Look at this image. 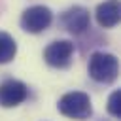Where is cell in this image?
I'll list each match as a JSON object with an SVG mask.
<instances>
[{"label":"cell","mask_w":121,"mask_h":121,"mask_svg":"<svg viewBox=\"0 0 121 121\" xmlns=\"http://www.w3.org/2000/svg\"><path fill=\"white\" fill-rule=\"evenodd\" d=\"M57 110L68 117V119H76V121H85L93 115V104L87 93L83 91H70L66 95H62L57 102Z\"/></svg>","instance_id":"cell-1"},{"label":"cell","mask_w":121,"mask_h":121,"mask_svg":"<svg viewBox=\"0 0 121 121\" xmlns=\"http://www.w3.org/2000/svg\"><path fill=\"white\" fill-rule=\"evenodd\" d=\"M95 17H96V23L102 28H113L121 19V4H119V0H106V2L98 4L96 11H95Z\"/></svg>","instance_id":"cell-7"},{"label":"cell","mask_w":121,"mask_h":121,"mask_svg":"<svg viewBox=\"0 0 121 121\" xmlns=\"http://www.w3.org/2000/svg\"><path fill=\"white\" fill-rule=\"evenodd\" d=\"M21 28L28 34H40L53 23V11L47 6H30L21 15Z\"/></svg>","instance_id":"cell-3"},{"label":"cell","mask_w":121,"mask_h":121,"mask_svg":"<svg viewBox=\"0 0 121 121\" xmlns=\"http://www.w3.org/2000/svg\"><path fill=\"white\" fill-rule=\"evenodd\" d=\"M28 96V87L19 79H4L0 83V106L15 108L23 104Z\"/></svg>","instance_id":"cell-6"},{"label":"cell","mask_w":121,"mask_h":121,"mask_svg":"<svg viewBox=\"0 0 121 121\" xmlns=\"http://www.w3.org/2000/svg\"><path fill=\"white\" fill-rule=\"evenodd\" d=\"M89 76L98 81V83H113L119 76V60L115 55L112 53H104V51H95L89 59V66H87Z\"/></svg>","instance_id":"cell-2"},{"label":"cell","mask_w":121,"mask_h":121,"mask_svg":"<svg viewBox=\"0 0 121 121\" xmlns=\"http://www.w3.org/2000/svg\"><path fill=\"white\" fill-rule=\"evenodd\" d=\"M74 43L70 40H55L43 49V60L53 68H68L72 64Z\"/></svg>","instance_id":"cell-4"},{"label":"cell","mask_w":121,"mask_h":121,"mask_svg":"<svg viewBox=\"0 0 121 121\" xmlns=\"http://www.w3.org/2000/svg\"><path fill=\"white\" fill-rule=\"evenodd\" d=\"M62 28H66L70 34H81L89 28L91 25V15L89 9L83 6H72L68 9H64L59 17Z\"/></svg>","instance_id":"cell-5"},{"label":"cell","mask_w":121,"mask_h":121,"mask_svg":"<svg viewBox=\"0 0 121 121\" xmlns=\"http://www.w3.org/2000/svg\"><path fill=\"white\" fill-rule=\"evenodd\" d=\"M106 108H108V113H110L112 117L121 119V91H119V89H115V91L110 95Z\"/></svg>","instance_id":"cell-9"},{"label":"cell","mask_w":121,"mask_h":121,"mask_svg":"<svg viewBox=\"0 0 121 121\" xmlns=\"http://www.w3.org/2000/svg\"><path fill=\"white\" fill-rule=\"evenodd\" d=\"M17 55V42L11 34L0 30V64H8Z\"/></svg>","instance_id":"cell-8"}]
</instances>
